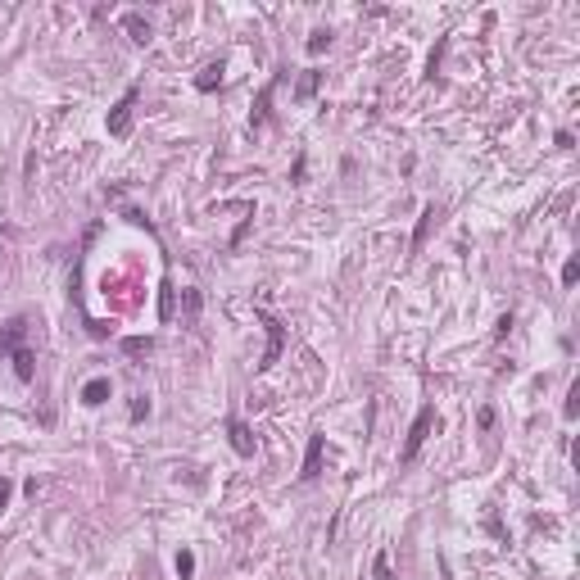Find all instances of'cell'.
<instances>
[{"label": "cell", "instance_id": "14", "mask_svg": "<svg viewBox=\"0 0 580 580\" xmlns=\"http://www.w3.org/2000/svg\"><path fill=\"white\" fill-rule=\"evenodd\" d=\"M576 277H580V263L567 259V263H562V286H576Z\"/></svg>", "mask_w": 580, "mask_h": 580}, {"label": "cell", "instance_id": "8", "mask_svg": "<svg viewBox=\"0 0 580 580\" xmlns=\"http://www.w3.org/2000/svg\"><path fill=\"white\" fill-rule=\"evenodd\" d=\"M122 23H127V32H131V41H150V23H145L141 19V14H127V19H122Z\"/></svg>", "mask_w": 580, "mask_h": 580}, {"label": "cell", "instance_id": "12", "mask_svg": "<svg viewBox=\"0 0 580 580\" xmlns=\"http://www.w3.org/2000/svg\"><path fill=\"white\" fill-rule=\"evenodd\" d=\"M431 222H436V208H427V213H422V222H417V236H413V245H422V241H427Z\"/></svg>", "mask_w": 580, "mask_h": 580}, {"label": "cell", "instance_id": "7", "mask_svg": "<svg viewBox=\"0 0 580 580\" xmlns=\"http://www.w3.org/2000/svg\"><path fill=\"white\" fill-rule=\"evenodd\" d=\"M227 436H231V449L241 453V458H250V453H254V440H250V431H245V422L231 417V422H227Z\"/></svg>", "mask_w": 580, "mask_h": 580}, {"label": "cell", "instance_id": "9", "mask_svg": "<svg viewBox=\"0 0 580 580\" xmlns=\"http://www.w3.org/2000/svg\"><path fill=\"white\" fill-rule=\"evenodd\" d=\"M218 82H222V64H208V68H204V77H200L195 87H200V91H213Z\"/></svg>", "mask_w": 580, "mask_h": 580}, {"label": "cell", "instance_id": "17", "mask_svg": "<svg viewBox=\"0 0 580 580\" xmlns=\"http://www.w3.org/2000/svg\"><path fill=\"white\" fill-rule=\"evenodd\" d=\"M10 494H14V481H5V476H0V508L10 504Z\"/></svg>", "mask_w": 580, "mask_h": 580}, {"label": "cell", "instance_id": "5", "mask_svg": "<svg viewBox=\"0 0 580 580\" xmlns=\"http://www.w3.org/2000/svg\"><path fill=\"white\" fill-rule=\"evenodd\" d=\"M322 444H327V436H322V431H313V436H308V453H304V471H299L304 481H313V476H318V467H322Z\"/></svg>", "mask_w": 580, "mask_h": 580}, {"label": "cell", "instance_id": "16", "mask_svg": "<svg viewBox=\"0 0 580 580\" xmlns=\"http://www.w3.org/2000/svg\"><path fill=\"white\" fill-rule=\"evenodd\" d=\"M576 399H580V385H571V394H567V417H576V408H580Z\"/></svg>", "mask_w": 580, "mask_h": 580}, {"label": "cell", "instance_id": "15", "mask_svg": "<svg viewBox=\"0 0 580 580\" xmlns=\"http://www.w3.org/2000/svg\"><path fill=\"white\" fill-rule=\"evenodd\" d=\"M195 313H200V290H186V318L195 322Z\"/></svg>", "mask_w": 580, "mask_h": 580}, {"label": "cell", "instance_id": "2", "mask_svg": "<svg viewBox=\"0 0 580 580\" xmlns=\"http://www.w3.org/2000/svg\"><path fill=\"white\" fill-rule=\"evenodd\" d=\"M263 318V327H268V354H263V363H259V372H268L277 363V354H281V345H286V331H281V322L272 318V313H259Z\"/></svg>", "mask_w": 580, "mask_h": 580}, {"label": "cell", "instance_id": "1", "mask_svg": "<svg viewBox=\"0 0 580 580\" xmlns=\"http://www.w3.org/2000/svg\"><path fill=\"white\" fill-rule=\"evenodd\" d=\"M431 427H436V408H422V413H417V422H413V431H408V440H404V449H399V462H413L417 453H422V444H427V436H431Z\"/></svg>", "mask_w": 580, "mask_h": 580}, {"label": "cell", "instance_id": "10", "mask_svg": "<svg viewBox=\"0 0 580 580\" xmlns=\"http://www.w3.org/2000/svg\"><path fill=\"white\" fill-rule=\"evenodd\" d=\"M318 82H322V73H304V77H299V91H295V96H299V100H308L313 91H318Z\"/></svg>", "mask_w": 580, "mask_h": 580}, {"label": "cell", "instance_id": "3", "mask_svg": "<svg viewBox=\"0 0 580 580\" xmlns=\"http://www.w3.org/2000/svg\"><path fill=\"white\" fill-rule=\"evenodd\" d=\"M23 336H28V322L23 318H14V322H5V327H0V354H19V350H28V345H23Z\"/></svg>", "mask_w": 580, "mask_h": 580}, {"label": "cell", "instance_id": "11", "mask_svg": "<svg viewBox=\"0 0 580 580\" xmlns=\"http://www.w3.org/2000/svg\"><path fill=\"white\" fill-rule=\"evenodd\" d=\"M177 576H182V580L195 576V553H177Z\"/></svg>", "mask_w": 580, "mask_h": 580}, {"label": "cell", "instance_id": "4", "mask_svg": "<svg viewBox=\"0 0 580 580\" xmlns=\"http://www.w3.org/2000/svg\"><path fill=\"white\" fill-rule=\"evenodd\" d=\"M131 100H136V91H127V96L114 105V114H109V136H127V127H131Z\"/></svg>", "mask_w": 580, "mask_h": 580}, {"label": "cell", "instance_id": "6", "mask_svg": "<svg viewBox=\"0 0 580 580\" xmlns=\"http://www.w3.org/2000/svg\"><path fill=\"white\" fill-rule=\"evenodd\" d=\"M109 390H114L109 376H91V381L82 385V404H87V408H100L105 399H109Z\"/></svg>", "mask_w": 580, "mask_h": 580}, {"label": "cell", "instance_id": "13", "mask_svg": "<svg viewBox=\"0 0 580 580\" xmlns=\"http://www.w3.org/2000/svg\"><path fill=\"white\" fill-rule=\"evenodd\" d=\"M327 45H331V32H313L308 36V55H322Z\"/></svg>", "mask_w": 580, "mask_h": 580}]
</instances>
